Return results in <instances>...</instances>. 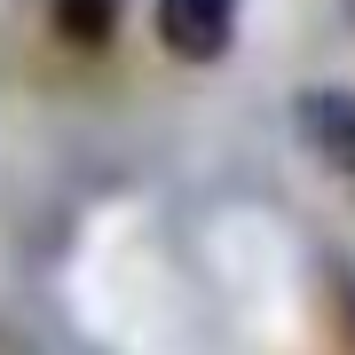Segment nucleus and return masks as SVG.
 <instances>
[{"instance_id": "2", "label": "nucleus", "mask_w": 355, "mask_h": 355, "mask_svg": "<svg viewBox=\"0 0 355 355\" xmlns=\"http://www.w3.org/2000/svg\"><path fill=\"white\" fill-rule=\"evenodd\" d=\"M158 40L182 64H221L237 48V0H158Z\"/></svg>"}, {"instance_id": "1", "label": "nucleus", "mask_w": 355, "mask_h": 355, "mask_svg": "<svg viewBox=\"0 0 355 355\" xmlns=\"http://www.w3.org/2000/svg\"><path fill=\"white\" fill-rule=\"evenodd\" d=\"M292 135L324 174H355V87H308L292 103Z\"/></svg>"}, {"instance_id": "3", "label": "nucleus", "mask_w": 355, "mask_h": 355, "mask_svg": "<svg viewBox=\"0 0 355 355\" xmlns=\"http://www.w3.org/2000/svg\"><path fill=\"white\" fill-rule=\"evenodd\" d=\"M48 24L64 48H103L119 32V0H48Z\"/></svg>"}, {"instance_id": "4", "label": "nucleus", "mask_w": 355, "mask_h": 355, "mask_svg": "<svg viewBox=\"0 0 355 355\" xmlns=\"http://www.w3.org/2000/svg\"><path fill=\"white\" fill-rule=\"evenodd\" d=\"M331 277H340V308H347V324H355V268L340 261V268H331Z\"/></svg>"}]
</instances>
